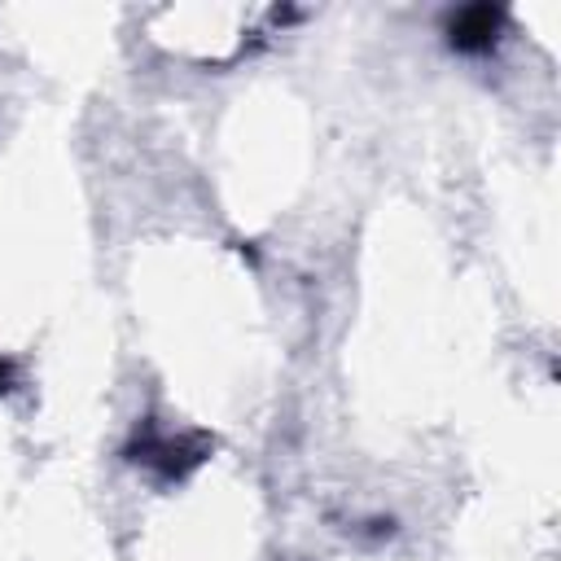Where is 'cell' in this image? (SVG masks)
<instances>
[{
    "label": "cell",
    "instance_id": "obj_1",
    "mask_svg": "<svg viewBox=\"0 0 561 561\" xmlns=\"http://www.w3.org/2000/svg\"><path fill=\"white\" fill-rule=\"evenodd\" d=\"M210 447H215V443H210L206 434H162V430L145 425V430H136V438L123 447V456H127L131 465L153 469L162 482H180V478H188L197 465H206Z\"/></svg>",
    "mask_w": 561,
    "mask_h": 561
},
{
    "label": "cell",
    "instance_id": "obj_2",
    "mask_svg": "<svg viewBox=\"0 0 561 561\" xmlns=\"http://www.w3.org/2000/svg\"><path fill=\"white\" fill-rule=\"evenodd\" d=\"M504 9L500 4H486V0H478V4H465V9H456L451 18H447V44L456 48V53H469V57H482V53H491L495 44H500V35H504Z\"/></svg>",
    "mask_w": 561,
    "mask_h": 561
},
{
    "label": "cell",
    "instance_id": "obj_3",
    "mask_svg": "<svg viewBox=\"0 0 561 561\" xmlns=\"http://www.w3.org/2000/svg\"><path fill=\"white\" fill-rule=\"evenodd\" d=\"M13 381H18V373H13V364L0 355V394H9V390H13Z\"/></svg>",
    "mask_w": 561,
    "mask_h": 561
}]
</instances>
